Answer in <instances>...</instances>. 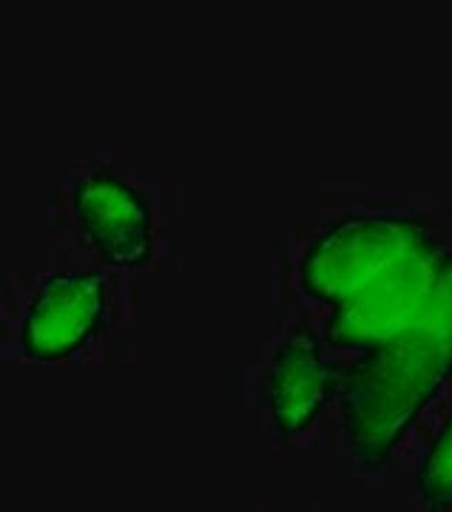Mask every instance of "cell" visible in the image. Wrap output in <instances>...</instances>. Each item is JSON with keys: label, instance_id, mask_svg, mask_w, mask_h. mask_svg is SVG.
Listing matches in <instances>:
<instances>
[{"label": "cell", "instance_id": "cell-1", "mask_svg": "<svg viewBox=\"0 0 452 512\" xmlns=\"http://www.w3.org/2000/svg\"><path fill=\"white\" fill-rule=\"evenodd\" d=\"M452 376V251L424 308L404 330L362 353L342 387L344 436L353 461L379 467Z\"/></svg>", "mask_w": 452, "mask_h": 512}, {"label": "cell", "instance_id": "cell-2", "mask_svg": "<svg viewBox=\"0 0 452 512\" xmlns=\"http://www.w3.org/2000/svg\"><path fill=\"white\" fill-rule=\"evenodd\" d=\"M433 228L407 214L347 217L316 239L302 262L305 291L333 308L410 254Z\"/></svg>", "mask_w": 452, "mask_h": 512}, {"label": "cell", "instance_id": "cell-3", "mask_svg": "<svg viewBox=\"0 0 452 512\" xmlns=\"http://www.w3.org/2000/svg\"><path fill=\"white\" fill-rule=\"evenodd\" d=\"M441 259H444L441 239L435 231H430L390 271L373 279L344 305L333 308V316L327 319L325 328L327 342L336 348L367 353L393 339L424 308L441 268Z\"/></svg>", "mask_w": 452, "mask_h": 512}, {"label": "cell", "instance_id": "cell-4", "mask_svg": "<svg viewBox=\"0 0 452 512\" xmlns=\"http://www.w3.org/2000/svg\"><path fill=\"white\" fill-rule=\"evenodd\" d=\"M106 313V279L94 271L49 276L23 319V353L55 362L80 348Z\"/></svg>", "mask_w": 452, "mask_h": 512}, {"label": "cell", "instance_id": "cell-5", "mask_svg": "<svg viewBox=\"0 0 452 512\" xmlns=\"http://www.w3.org/2000/svg\"><path fill=\"white\" fill-rule=\"evenodd\" d=\"M74 214L91 245L117 268L151 259V214L134 188L111 174H91L74 188Z\"/></svg>", "mask_w": 452, "mask_h": 512}, {"label": "cell", "instance_id": "cell-6", "mask_svg": "<svg viewBox=\"0 0 452 512\" xmlns=\"http://www.w3.org/2000/svg\"><path fill=\"white\" fill-rule=\"evenodd\" d=\"M336 387V370L325 359L319 339L308 328L293 330L268 370L271 413L279 433L299 436L308 430L333 399Z\"/></svg>", "mask_w": 452, "mask_h": 512}, {"label": "cell", "instance_id": "cell-7", "mask_svg": "<svg viewBox=\"0 0 452 512\" xmlns=\"http://www.w3.org/2000/svg\"><path fill=\"white\" fill-rule=\"evenodd\" d=\"M418 493L433 510L452 504V410L418 470Z\"/></svg>", "mask_w": 452, "mask_h": 512}]
</instances>
